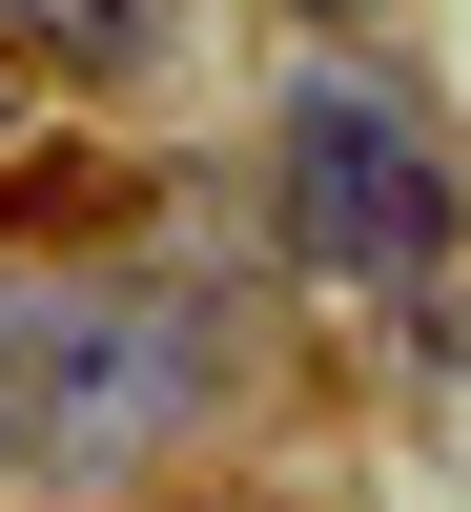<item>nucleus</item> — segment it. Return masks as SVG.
Masks as SVG:
<instances>
[{
	"mask_svg": "<svg viewBox=\"0 0 471 512\" xmlns=\"http://www.w3.org/2000/svg\"><path fill=\"white\" fill-rule=\"evenodd\" d=\"M21 369H41V287H0V472H21Z\"/></svg>",
	"mask_w": 471,
	"mask_h": 512,
	"instance_id": "4",
	"label": "nucleus"
},
{
	"mask_svg": "<svg viewBox=\"0 0 471 512\" xmlns=\"http://www.w3.org/2000/svg\"><path fill=\"white\" fill-rule=\"evenodd\" d=\"M205 410V308H164V287H41V369H21V472L103 492L144 472L164 431Z\"/></svg>",
	"mask_w": 471,
	"mask_h": 512,
	"instance_id": "2",
	"label": "nucleus"
},
{
	"mask_svg": "<svg viewBox=\"0 0 471 512\" xmlns=\"http://www.w3.org/2000/svg\"><path fill=\"white\" fill-rule=\"evenodd\" d=\"M0 164H21V62H0Z\"/></svg>",
	"mask_w": 471,
	"mask_h": 512,
	"instance_id": "5",
	"label": "nucleus"
},
{
	"mask_svg": "<svg viewBox=\"0 0 471 512\" xmlns=\"http://www.w3.org/2000/svg\"><path fill=\"white\" fill-rule=\"evenodd\" d=\"M287 21H369V0H287Z\"/></svg>",
	"mask_w": 471,
	"mask_h": 512,
	"instance_id": "6",
	"label": "nucleus"
},
{
	"mask_svg": "<svg viewBox=\"0 0 471 512\" xmlns=\"http://www.w3.org/2000/svg\"><path fill=\"white\" fill-rule=\"evenodd\" d=\"M185 41V0H0V62H62V82H144Z\"/></svg>",
	"mask_w": 471,
	"mask_h": 512,
	"instance_id": "3",
	"label": "nucleus"
},
{
	"mask_svg": "<svg viewBox=\"0 0 471 512\" xmlns=\"http://www.w3.org/2000/svg\"><path fill=\"white\" fill-rule=\"evenodd\" d=\"M267 205H287V246H308L328 287H431L451 226H471L451 144H431L369 62H308V82H287V123H267Z\"/></svg>",
	"mask_w": 471,
	"mask_h": 512,
	"instance_id": "1",
	"label": "nucleus"
}]
</instances>
